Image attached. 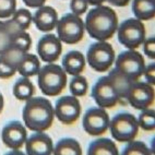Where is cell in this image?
<instances>
[{
	"instance_id": "obj_1",
	"label": "cell",
	"mask_w": 155,
	"mask_h": 155,
	"mask_svg": "<svg viewBox=\"0 0 155 155\" xmlns=\"http://www.w3.org/2000/svg\"><path fill=\"white\" fill-rule=\"evenodd\" d=\"M84 28L92 38L100 42L111 38L118 28V17L116 11L102 5L96 6L86 14Z\"/></svg>"
},
{
	"instance_id": "obj_2",
	"label": "cell",
	"mask_w": 155,
	"mask_h": 155,
	"mask_svg": "<svg viewBox=\"0 0 155 155\" xmlns=\"http://www.w3.org/2000/svg\"><path fill=\"white\" fill-rule=\"evenodd\" d=\"M23 121L32 131H46L54 122V107L45 97H31L23 108Z\"/></svg>"
},
{
	"instance_id": "obj_3",
	"label": "cell",
	"mask_w": 155,
	"mask_h": 155,
	"mask_svg": "<svg viewBox=\"0 0 155 155\" xmlns=\"http://www.w3.org/2000/svg\"><path fill=\"white\" fill-rule=\"evenodd\" d=\"M116 67L113 69L117 75L128 82L138 81L143 75L145 61L143 56L134 49L121 51L116 59Z\"/></svg>"
},
{
	"instance_id": "obj_4",
	"label": "cell",
	"mask_w": 155,
	"mask_h": 155,
	"mask_svg": "<svg viewBox=\"0 0 155 155\" xmlns=\"http://www.w3.org/2000/svg\"><path fill=\"white\" fill-rule=\"evenodd\" d=\"M37 75L39 90L46 96H57L67 85L66 71L58 64H46L39 69Z\"/></svg>"
},
{
	"instance_id": "obj_5",
	"label": "cell",
	"mask_w": 155,
	"mask_h": 155,
	"mask_svg": "<svg viewBox=\"0 0 155 155\" xmlns=\"http://www.w3.org/2000/svg\"><path fill=\"white\" fill-rule=\"evenodd\" d=\"M109 129L113 138L118 142H130L139 131L138 119L130 113H118L109 121Z\"/></svg>"
},
{
	"instance_id": "obj_6",
	"label": "cell",
	"mask_w": 155,
	"mask_h": 155,
	"mask_svg": "<svg viewBox=\"0 0 155 155\" xmlns=\"http://www.w3.org/2000/svg\"><path fill=\"white\" fill-rule=\"evenodd\" d=\"M115 50L110 44L97 41L90 45L86 60L92 69L97 72H106L115 62Z\"/></svg>"
},
{
	"instance_id": "obj_7",
	"label": "cell",
	"mask_w": 155,
	"mask_h": 155,
	"mask_svg": "<svg viewBox=\"0 0 155 155\" xmlns=\"http://www.w3.org/2000/svg\"><path fill=\"white\" fill-rule=\"evenodd\" d=\"M57 34L60 42L73 45L82 41L84 36V23L79 15L67 13L57 23Z\"/></svg>"
},
{
	"instance_id": "obj_8",
	"label": "cell",
	"mask_w": 155,
	"mask_h": 155,
	"mask_svg": "<svg viewBox=\"0 0 155 155\" xmlns=\"http://www.w3.org/2000/svg\"><path fill=\"white\" fill-rule=\"evenodd\" d=\"M92 97L94 98L98 107L113 108L121 101V95L116 83L110 78H100L92 87Z\"/></svg>"
},
{
	"instance_id": "obj_9",
	"label": "cell",
	"mask_w": 155,
	"mask_h": 155,
	"mask_svg": "<svg viewBox=\"0 0 155 155\" xmlns=\"http://www.w3.org/2000/svg\"><path fill=\"white\" fill-rule=\"evenodd\" d=\"M118 41L128 49L140 47L145 41V26L138 19L125 20L118 28Z\"/></svg>"
},
{
	"instance_id": "obj_10",
	"label": "cell",
	"mask_w": 155,
	"mask_h": 155,
	"mask_svg": "<svg viewBox=\"0 0 155 155\" xmlns=\"http://www.w3.org/2000/svg\"><path fill=\"white\" fill-rule=\"evenodd\" d=\"M154 87L147 82H130L126 91V100L133 108L143 110L154 103Z\"/></svg>"
},
{
	"instance_id": "obj_11",
	"label": "cell",
	"mask_w": 155,
	"mask_h": 155,
	"mask_svg": "<svg viewBox=\"0 0 155 155\" xmlns=\"http://www.w3.org/2000/svg\"><path fill=\"white\" fill-rule=\"evenodd\" d=\"M109 115L105 108L91 107L84 114L82 125L90 136H102L109 128Z\"/></svg>"
},
{
	"instance_id": "obj_12",
	"label": "cell",
	"mask_w": 155,
	"mask_h": 155,
	"mask_svg": "<svg viewBox=\"0 0 155 155\" xmlns=\"http://www.w3.org/2000/svg\"><path fill=\"white\" fill-rule=\"evenodd\" d=\"M55 116L64 125H72L81 116V104L73 95H66L56 102Z\"/></svg>"
},
{
	"instance_id": "obj_13",
	"label": "cell",
	"mask_w": 155,
	"mask_h": 155,
	"mask_svg": "<svg viewBox=\"0 0 155 155\" xmlns=\"http://www.w3.org/2000/svg\"><path fill=\"white\" fill-rule=\"evenodd\" d=\"M37 54L44 62L53 64L58 60L62 53V45L60 39L54 34H46L37 43Z\"/></svg>"
},
{
	"instance_id": "obj_14",
	"label": "cell",
	"mask_w": 155,
	"mask_h": 155,
	"mask_svg": "<svg viewBox=\"0 0 155 155\" xmlns=\"http://www.w3.org/2000/svg\"><path fill=\"white\" fill-rule=\"evenodd\" d=\"M28 139V132L22 122L12 120L8 122L1 131V140L9 149L19 150Z\"/></svg>"
},
{
	"instance_id": "obj_15",
	"label": "cell",
	"mask_w": 155,
	"mask_h": 155,
	"mask_svg": "<svg viewBox=\"0 0 155 155\" xmlns=\"http://www.w3.org/2000/svg\"><path fill=\"white\" fill-rule=\"evenodd\" d=\"M25 150L28 155H50L54 150L53 140L44 131H37L26 139Z\"/></svg>"
},
{
	"instance_id": "obj_16",
	"label": "cell",
	"mask_w": 155,
	"mask_h": 155,
	"mask_svg": "<svg viewBox=\"0 0 155 155\" xmlns=\"http://www.w3.org/2000/svg\"><path fill=\"white\" fill-rule=\"evenodd\" d=\"M33 21L36 28L42 32H50L57 26L58 23V13L53 7L42 6L35 12Z\"/></svg>"
},
{
	"instance_id": "obj_17",
	"label": "cell",
	"mask_w": 155,
	"mask_h": 155,
	"mask_svg": "<svg viewBox=\"0 0 155 155\" xmlns=\"http://www.w3.org/2000/svg\"><path fill=\"white\" fill-rule=\"evenodd\" d=\"M62 67L66 73L71 75H79L85 68V58L82 53L78 50H71L64 56Z\"/></svg>"
},
{
	"instance_id": "obj_18",
	"label": "cell",
	"mask_w": 155,
	"mask_h": 155,
	"mask_svg": "<svg viewBox=\"0 0 155 155\" xmlns=\"http://www.w3.org/2000/svg\"><path fill=\"white\" fill-rule=\"evenodd\" d=\"M116 143L107 138L97 139L92 141L87 149V155H118Z\"/></svg>"
},
{
	"instance_id": "obj_19",
	"label": "cell",
	"mask_w": 155,
	"mask_h": 155,
	"mask_svg": "<svg viewBox=\"0 0 155 155\" xmlns=\"http://www.w3.org/2000/svg\"><path fill=\"white\" fill-rule=\"evenodd\" d=\"M39 69H41V62L37 58V56L26 53L19 61L17 71L22 77L30 78L38 74Z\"/></svg>"
},
{
	"instance_id": "obj_20",
	"label": "cell",
	"mask_w": 155,
	"mask_h": 155,
	"mask_svg": "<svg viewBox=\"0 0 155 155\" xmlns=\"http://www.w3.org/2000/svg\"><path fill=\"white\" fill-rule=\"evenodd\" d=\"M132 11L136 19L150 21L155 17V0H133Z\"/></svg>"
},
{
	"instance_id": "obj_21",
	"label": "cell",
	"mask_w": 155,
	"mask_h": 155,
	"mask_svg": "<svg viewBox=\"0 0 155 155\" xmlns=\"http://www.w3.org/2000/svg\"><path fill=\"white\" fill-rule=\"evenodd\" d=\"M21 28H18L12 20L6 22L0 21V55L12 45L14 35Z\"/></svg>"
},
{
	"instance_id": "obj_22",
	"label": "cell",
	"mask_w": 155,
	"mask_h": 155,
	"mask_svg": "<svg viewBox=\"0 0 155 155\" xmlns=\"http://www.w3.org/2000/svg\"><path fill=\"white\" fill-rule=\"evenodd\" d=\"M54 155H82L80 143L72 138L60 139L53 150Z\"/></svg>"
},
{
	"instance_id": "obj_23",
	"label": "cell",
	"mask_w": 155,
	"mask_h": 155,
	"mask_svg": "<svg viewBox=\"0 0 155 155\" xmlns=\"http://www.w3.org/2000/svg\"><path fill=\"white\" fill-rule=\"evenodd\" d=\"M33 83L28 80V78H21L14 83L13 85V95L15 98L20 101H28L34 95Z\"/></svg>"
},
{
	"instance_id": "obj_24",
	"label": "cell",
	"mask_w": 155,
	"mask_h": 155,
	"mask_svg": "<svg viewBox=\"0 0 155 155\" xmlns=\"http://www.w3.org/2000/svg\"><path fill=\"white\" fill-rule=\"evenodd\" d=\"M87 89H89L87 81L82 75H74V78L70 81V92L73 96H84L87 93Z\"/></svg>"
},
{
	"instance_id": "obj_25",
	"label": "cell",
	"mask_w": 155,
	"mask_h": 155,
	"mask_svg": "<svg viewBox=\"0 0 155 155\" xmlns=\"http://www.w3.org/2000/svg\"><path fill=\"white\" fill-rule=\"evenodd\" d=\"M12 21L19 28L26 31L31 26L33 17L28 9H19V10H15V12L13 13Z\"/></svg>"
},
{
	"instance_id": "obj_26",
	"label": "cell",
	"mask_w": 155,
	"mask_h": 155,
	"mask_svg": "<svg viewBox=\"0 0 155 155\" xmlns=\"http://www.w3.org/2000/svg\"><path fill=\"white\" fill-rule=\"evenodd\" d=\"M139 127L145 131H153L155 129V111L154 109H143L139 115Z\"/></svg>"
},
{
	"instance_id": "obj_27",
	"label": "cell",
	"mask_w": 155,
	"mask_h": 155,
	"mask_svg": "<svg viewBox=\"0 0 155 155\" xmlns=\"http://www.w3.org/2000/svg\"><path fill=\"white\" fill-rule=\"evenodd\" d=\"M11 46L19 48L23 51H28V49L32 46V39H31L30 34L26 33L24 30H19L14 35Z\"/></svg>"
},
{
	"instance_id": "obj_28",
	"label": "cell",
	"mask_w": 155,
	"mask_h": 155,
	"mask_svg": "<svg viewBox=\"0 0 155 155\" xmlns=\"http://www.w3.org/2000/svg\"><path fill=\"white\" fill-rule=\"evenodd\" d=\"M128 145L124 149L122 155H150L151 151L145 145V143L141 141H130Z\"/></svg>"
},
{
	"instance_id": "obj_29",
	"label": "cell",
	"mask_w": 155,
	"mask_h": 155,
	"mask_svg": "<svg viewBox=\"0 0 155 155\" xmlns=\"http://www.w3.org/2000/svg\"><path fill=\"white\" fill-rule=\"evenodd\" d=\"M17 9V0H0V19H9Z\"/></svg>"
},
{
	"instance_id": "obj_30",
	"label": "cell",
	"mask_w": 155,
	"mask_h": 155,
	"mask_svg": "<svg viewBox=\"0 0 155 155\" xmlns=\"http://www.w3.org/2000/svg\"><path fill=\"white\" fill-rule=\"evenodd\" d=\"M17 72V67L0 56V79H9Z\"/></svg>"
},
{
	"instance_id": "obj_31",
	"label": "cell",
	"mask_w": 155,
	"mask_h": 155,
	"mask_svg": "<svg viewBox=\"0 0 155 155\" xmlns=\"http://www.w3.org/2000/svg\"><path fill=\"white\" fill-rule=\"evenodd\" d=\"M89 2L86 0H71L70 2V9L73 14L75 15H82L87 11Z\"/></svg>"
},
{
	"instance_id": "obj_32",
	"label": "cell",
	"mask_w": 155,
	"mask_h": 155,
	"mask_svg": "<svg viewBox=\"0 0 155 155\" xmlns=\"http://www.w3.org/2000/svg\"><path fill=\"white\" fill-rule=\"evenodd\" d=\"M143 49H144V54L149 57V58L155 59V38L154 36L150 37V38L145 39L143 42Z\"/></svg>"
},
{
	"instance_id": "obj_33",
	"label": "cell",
	"mask_w": 155,
	"mask_h": 155,
	"mask_svg": "<svg viewBox=\"0 0 155 155\" xmlns=\"http://www.w3.org/2000/svg\"><path fill=\"white\" fill-rule=\"evenodd\" d=\"M144 77L147 79V83H150L151 85H154L155 83V64H151L147 67H145L144 69Z\"/></svg>"
},
{
	"instance_id": "obj_34",
	"label": "cell",
	"mask_w": 155,
	"mask_h": 155,
	"mask_svg": "<svg viewBox=\"0 0 155 155\" xmlns=\"http://www.w3.org/2000/svg\"><path fill=\"white\" fill-rule=\"evenodd\" d=\"M23 2L30 8H39V7L44 6L46 0H23Z\"/></svg>"
},
{
	"instance_id": "obj_35",
	"label": "cell",
	"mask_w": 155,
	"mask_h": 155,
	"mask_svg": "<svg viewBox=\"0 0 155 155\" xmlns=\"http://www.w3.org/2000/svg\"><path fill=\"white\" fill-rule=\"evenodd\" d=\"M108 2L116 7H126L128 3L130 2V0H106Z\"/></svg>"
},
{
	"instance_id": "obj_36",
	"label": "cell",
	"mask_w": 155,
	"mask_h": 155,
	"mask_svg": "<svg viewBox=\"0 0 155 155\" xmlns=\"http://www.w3.org/2000/svg\"><path fill=\"white\" fill-rule=\"evenodd\" d=\"M86 1L92 6H101L103 2H105L106 0H86Z\"/></svg>"
},
{
	"instance_id": "obj_37",
	"label": "cell",
	"mask_w": 155,
	"mask_h": 155,
	"mask_svg": "<svg viewBox=\"0 0 155 155\" xmlns=\"http://www.w3.org/2000/svg\"><path fill=\"white\" fill-rule=\"evenodd\" d=\"M3 105H5V102H3V96H2V94L0 93V114H1V111H2V109H3Z\"/></svg>"
}]
</instances>
